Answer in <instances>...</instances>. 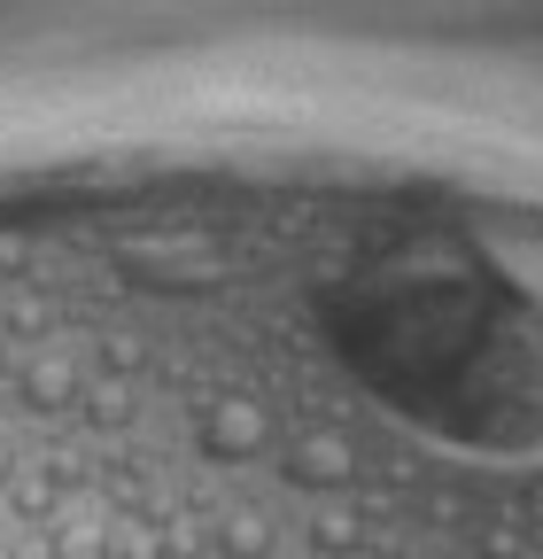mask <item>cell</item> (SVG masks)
<instances>
[{
	"label": "cell",
	"mask_w": 543,
	"mask_h": 559,
	"mask_svg": "<svg viewBox=\"0 0 543 559\" xmlns=\"http://www.w3.org/2000/svg\"><path fill=\"white\" fill-rule=\"evenodd\" d=\"M164 544H171V559H202V551H210V536H202L194 521H164Z\"/></svg>",
	"instance_id": "obj_11"
},
{
	"label": "cell",
	"mask_w": 543,
	"mask_h": 559,
	"mask_svg": "<svg viewBox=\"0 0 543 559\" xmlns=\"http://www.w3.org/2000/svg\"><path fill=\"white\" fill-rule=\"evenodd\" d=\"M101 366H109V373H141V366H148V349L132 342V334H117V342H101Z\"/></svg>",
	"instance_id": "obj_10"
},
{
	"label": "cell",
	"mask_w": 543,
	"mask_h": 559,
	"mask_svg": "<svg viewBox=\"0 0 543 559\" xmlns=\"http://www.w3.org/2000/svg\"><path fill=\"white\" fill-rule=\"evenodd\" d=\"M9 481H16V443L0 436V489H9Z\"/></svg>",
	"instance_id": "obj_14"
},
{
	"label": "cell",
	"mask_w": 543,
	"mask_h": 559,
	"mask_svg": "<svg viewBox=\"0 0 543 559\" xmlns=\"http://www.w3.org/2000/svg\"><path fill=\"white\" fill-rule=\"evenodd\" d=\"M303 544H311L318 559H350V551H365V521H358V513H342V506H326V513L303 528Z\"/></svg>",
	"instance_id": "obj_7"
},
{
	"label": "cell",
	"mask_w": 543,
	"mask_h": 559,
	"mask_svg": "<svg viewBox=\"0 0 543 559\" xmlns=\"http://www.w3.org/2000/svg\"><path fill=\"white\" fill-rule=\"evenodd\" d=\"M47 326H55V311H47L39 296H16L9 319H0V334H47Z\"/></svg>",
	"instance_id": "obj_9"
},
{
	"label": "cell",
	"mask_w": 543,
	"mask_h": 559,
	"mask_svg": "<svg viewBox=\"0 0 543 559\" xmlns=\"http://www.w3.org/2000/svg\"><path fill=\"white\" fill-rule=\"evenodd\" d=\"M272 544H280V536H272V513H264V506L226 513V521H218V536H210V551H218V559H272Z\"/></svg>",
	"instance_id": "obj_6"
},
{
	"label": "cell",
	"mask_w": 543,
	"mask_h": 559,
	"mask_svg": "<svg viewBox=\"0 0 543 559\" xmlns=\"http://www.w3.org/2000/svg\"><path fill=\"white\" fill-rule=\"evenodd\" d=\"M24 257H32L24 234H0V272H24Z\"/></svg>",
	"instance_id": "obj_13"
},
{
	"label": "cell",
	"mask_w": 543,
	"mask_h": 559,
	"mask_svg": "<svg viewBox=\"0 0 543 559\" xmlns=\"http://www.w3.org/2000/svg\"><path fill=\"white\" fill-rule=\"evenodd\" d=\"M79 396H86V373H79L71 349H39V358L16 373V404L24 412H71Z\"/></svg>",
	"instance_id": "obj_3"
},
{
	"label": "cell",
	"mask_w": 543,
	"mask_h": 559,
	"mask_svg": "<svg viewBox=\"0 0 543 559\" xmlns=\"http://www.w3.org/2000/svg\"><path fill=\"white\" fill-rule=\"evenodd\" d=\"M295 489H318V498H326V489H350L358 474H365V459H358V443L342 436V428H311V436H295L288 443V466H280Z\"/></svg>",
	"instance_id": "obj_1"
},
{
	"label": "cell",
	"mask_w": 543,
	"mask_h": 559,
	"mask_svg": "<svg viewBox=\"0 0 543 559\" xmlns=\"http://www.w3.org/2000/svg\"><path fill=\"white\" fill-rule=\"evenodd\" d=\"M0 366H9V334H0Z\"/></svg>",
	"instance_id": "obj_16"
},
{
	"label": "cell",
	"mask_w": 543,
	"mask_h": 559,
	"mask_svg": "<svg viewBox=\"0 0 543 559\" xmlns=\"http://www.w3.org/2000/svg\"><path fill=\"white\" fill-rule=\"evenodd\" d=\"M124 412H132V396H124V389L109 381V389L94 396V419H101V428H117V419H124Z\"/></svg>",
	"instance_id": "obj_12"
},
{
	"label": "cell",
	"mask_w": 543,
	"mask_h": 559,
	"mask_svg": "<svg viewBox=\"0 0 543 559\" xmlns=\"http://www.w3.org/2000/svg\"><path fill=\"white\" fill-rule=\"evenodd\" d=\"M47 559H117V521L101 513H62L47 528Z\"/></svg>",
	"instance_id": "obj_5"
},
{
	"label": "cell",
	"mask_w": 543,
	"mask_h": 559,
	"mask_svg": "<svg viewBox=\"0 0 543 559\" xmlns=\"http://www.w3.org/2000/svg\"><path fill=\"white\" fill-rule=\"evenodd\" d=\"M0 559H16V536H9V528H0Z\"/></svg>",
	"instance_id": "obj_15"
},
{
	"label": "cell",
	"mask_w": 543,
	"mask_h": 559,
	"mask_svg": "<svg viewBox=\"0 0 543 559\" xmlns=\"http://www.w3.org/2000/svg\"><path fill=\"white\" fill-rule=\"evenodd\" d=\"M62 498H71V474H62L55 459L47 466H16V481H9V513L16 521H55Z\"/></svg>",
	"instance_id": "obj_4"
},
{
	"label": "cell",
	"mask_w": 543,
	"mask_h": 559,
	"mask_svg": "<svg viewBox=\"0 0 543 559\" xmlns=\"http://www.w3.org/2000/svg\"><path fill=\"white\" fill-rule=\"evenodd\" d=\"M272 443V404L256 396H218L210 412H202V451H210L218 466H241Z\"/></svg>",
	"instance_id": "obj_2"
},
{
	"label": "cell",
	"mask_w": 543,
	"mask_h": 559,
	"mask_svg": "<svg viewBox=\"0 0 543 559\" xmlns=\"http://www.w3.org/2000/svg\"><path fill=\"white\" fill-rule=\"evenodd\" d=\"M117 559H171L164 521H117Z\"/></svg>",
	"instance_id": "obj_8"
}]
</instances>
